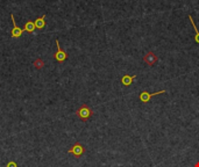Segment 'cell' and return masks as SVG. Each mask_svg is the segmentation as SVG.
<instances>
[{"label":"cell","mask_w":199,"mask_h":167,"mask_svg":"<svg viewBox=\"0 0 199 167\" xmlns=\"http://www.w3.org/2000/svg\"><path fill=\"white\" fill-rule=\"evenodd\" d=\"M76 115L78 116L82 121H86V120H89L90 117L93 115V111H92V109H91L87 104L83 103L81 107L77 109Z\"/></svg>","instance_id":"obj_1"},{"label":"cell","mask_w":199,"mask_h":167,"mask_svg":"<svg viewBox=\"0 0 199 167\" xmlns=\"http://www.w3.org/2000/svg\"><path fill=\"white\" fill-rule=\"evenodd\" d=\"M56 47H57V51H56V53L54 55V58H55L58 63H62V62H64V60L68 58V55H67V52L62 50V48L59 47L58 39H56Z\"/></svg>","instance_id":"obj_2"},{"label":"cell","mask_w":199,"mask_h":167,"mask_svg":"<svg viewBox=\"0 0 199 167\" xmlns=\"http://www.w3.org/2000/svg\"><path fill=\"white\" fill-rule=\"evenodd\" d=\"M157 60H158V58H157L156 53H155V52H152V51H148L146 55L143 56V62L147 65H149V66L155 65L157 63Z\"/></svg>","instance_id":"obj_3"},{"label":"cell","mask_w":199,"mask_h":167,"mask_svg":"<svg viewBox=\"0 0 199 167\" xmlns=\"http://www.w3.org/2000/svg\"><path fill=\"white\" fill-rule=\"evenodd\" d=\"M167 90H158L156 93H148V92H146V90H142L140 93V101L143 103H147L149 102V100L152 98V96H155V95H158V94H162V93H165Z\"/></svg>","instance_id":"obj_4"},{"label":"cell","mask_w":199,"mask_h":167,"mask_svg":"<svg viewBox=\"0 0 199 167\" xmlns=\"http://www.w3.org/2000/svg\"><path fill=\"white\" fill-rule=\"evenodd\" d=\"M11 19H12V22H13V29L11 31V35H12L13 39H19V37H21L22 33H23V29L20 28V27L17 26V22H15V19H14V15H11Z\"/></svg>","instance_id":"obj_5"},{"label":"cell","mask_w":199,"mask_h":167,"mask_svg":"<svg viewBox=\"0 0 199 167\" xmlns=\"http://www.w3.org/2000/svg\"><path fill=\"white\" fill-rule=\"evenodd\" d=\"M68 152L73 154V155H76V157H81V155H83V153L85 152V147L82 145L81 143H76L75 145H72L71 149H69Z\"/></svg>","instance_id":"obj_6"},{"label":"cell","mask_w":199,"mask_h":167,"mask_svg":"<svg viewBox=\"0 0 199 167\" xmlns=\"http://www.w3.org/2000/svg\"><path fill=\"white\" fill-rule=\"evenodd\" d=\"M34 23H35V27H36L37 29H43V28L46 27V14L42 15L41 17H37Z\"/></svg>","instance_id":"obj_7"},{"label":"cell","mask_w":199,"mask_h":167,"mask_svg":"<svg viewBox=\"0 0 199 167\" xmlns=\"http://www.w3.org/2000/svg\"><path fill=\"white\" fill-rule=\"evenodd\" d=\"M135 78H136L135 74H133V76H127V74H125L122 77V79H121V82H122V85H125V86H131L132 81H133Z\"/></svg>","instance_id":"obj_8"},{"label":"cell","mask_w":199,"mask_h":167,"mask_svg":"<svg viewBox=\"0 0 199 167\" xmlns=\"http://www.w3.org/2000/svg\"><path fill=\"white\" fill-rule=\"evenodd\" d=\"M23 29V31H27V33H33L35 29H36V27H35V23L32 21H27L26 22L25 27L22 28Z\"/></svg>","instance_id":"obj_9"},{"label":"cell","mask_w":199,"mask_h":167,"mask_svg":"<svg viewBox=\"0 0 199 167\" xmlns=\"http://www.w3.org/2000/svg\"><path fill=\"white\" fill-rule=\"evenodd\" d=\"M33 65H34V67L36 70H41L44 66V62H43L41 58H36V59L33 62Z\"/></svg>","instance_id":"obj_10"},{"label":"cell","mask_w":199,"mask_h":167,"mask_svg":"<svg viewBox=\"0 0 199 167\" xmlns=\"http://www.w3.org/2000/svg\"><path fill=\"white\" fill-rule=\"evenodd\" d=\"M187 17H189V20H190V22H191V25H192V27H193V29H195V31H196V37H195L196 42L199 43V30H198V28L196 27V25H195V22H193V19H192V16H191V15H189Z\"/></svg>","instance_id":"obj_11"},{"label":"cell","mask_w":199,"mask_h":167,"mask_svg":"<svg viewBox=\"0 0 199 167\" xmlns=\"http://www.w3.org/2000/svg\"><path fill=\"white\" fill-rule=\"evenodd\" d=\"M6 167H17V165L14 161H9L8 164H7V166Z\"/></svg>","instance_id":"obj_12"},{"label":"cell","mask_w":199,"mask_h":167,"mask_svg":"<svg viewBox=\"0 0 199 167\" xmlns=\"http://www.w3.org/2000/svg\"><path fill=\"white\" fill-rule=\"evenodd\" d=\"M196 167H199V163H197V164H196Z\"/></svg>","instance_id":"obj_13"}]
</instances>
